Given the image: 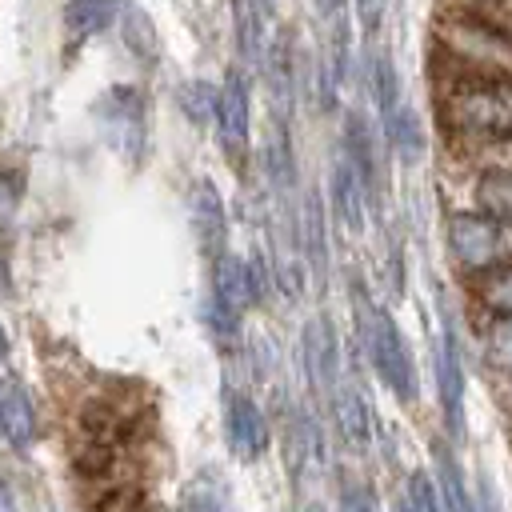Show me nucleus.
Listing matches in <instances>:
<instances>
[{"mask_svg":"<svg viewBox=\"0 0 512 512\" xmlns=\"http://www.w3.org/2000/svg\"><path fill=\"white\" fill-rule=\"evenodd\" d=\"M436 104L444 124L460 136H512V80L460 76Z\"/></svg>","mask_w":512,"mask_h":512,"instance_id":"nucleus-1","label":"nucleus"},{"mask_svg":"<svg viewBox=\"0 0 512 512\" xmlns=\"http://www.w3.org/2000/svg\"><path fill=\"white\" fill-rule=\"evenodd\" d=\"M448 252L468 272H492L512 264V220H492L480 212H452L444 220Z\"/></svg>","mask_w":512,"mask_h":512,"instance_id":"nucleus-2","label":"nucleus"},{"mask_svg":"<svg viewBox=\"0 0 512 512\" xmlns=\"http://www.w3.org/2000/svg\"><path fill=\"white\" fill-rule=\"evenodd\" d=\"M96 128H100V140L124 156V160H140L144 148H148V104H144V92L136 84H112L96 108Z\"/></svg>","mask_w":512,"mask_h":512,"instance_id":"nucleus-3","label":"nucleus"},{"mask_svg":"<svg viewBox=\"0 0 512 512\" xmlns=\"http://www.w3.org/2000/svg\"><path fill=\"white\" fill-rule=\"evenodd\" d=\"M264 296V276H256V268L232 252H224L220 260H212V324L220 340H236L244 312Z\"/></svg>","mask_w":512,"mask_h":512,"instance_id":"nucleus-4","label":"nucleus"},{"mask_svg":"<svg viewBox=\"0 0 512 512\" xmlns=\"http://www.w3.org/2000/svg\"><path fill=\"white\" fill-rule=\"evenodd\" d=\"M364 340H368V356H372V368L380 372V380L400 400H412L416 396V368H412V356H408V344H404L396 320L388 312L372 308L368 328H364Z\"/></svg>","mask_w":512,"mask_h":512,"instance_id":"nucleus-5","label":"nucleus"},{"mask_svg":"<svg viewBox=\"0 0 512 512\" xmlns=\"http://www.w3.org/2000/svg\"><path fill=\"white\" fill-rule=\"evenodd\" d=\"M436 392H440L444 428L452 440H460L464 436V360H460V340L448 312L440 316V340H436Z\"/></svg>","mask_w":512,"mask_h":512,"instance_id":"nucleus-6","label":"nucleus"},{"mask_svg":"<svg viewBox=\"0 0 512 512\" xmlns=\"http://www.w3.org/2000/svg\"><path fill=\"white\" fill-rule=\"evenodd\" d=\"M212 128H216V140L220 148L240 160L248 152V140H252V100H248V84L240 72L224 76V84L216 88V104H212Z\"/></svg>","mask_w":512,"mask_h":512,"instance_id":"nucleus-7","label":"nucleus"},{"mask_svg":"<svg viewBox=\"0 0 512 512\" xmlns=\"http://www.w3.org/2000/svg\"><path fill=\"white\" fill-rule=\"evenodd\" d=\"M224 432H228L232 456L244 460V464H256L268 452V440H272L268 416L244 392H228V400H224Z\"/></svg>","mask_w":512,"mask_h":512,"instance_id":"nucleus-8","label":"nucleus"},{"mask_svg":"<svg viewBox=\"0 0 512 512\" xmlns=\"http://www.w3.org/2000/svg\"><path fill=\"white\" fill-rule=\"evenodd\" d=\"M304 372H308V384L320 388V392H336L340 388V348H336V332H332V320L328 316H312L308 328H304Z\"/></svg>","mask_w":512,"mask_h":512,"instance_id":"nucleus-9","label":"nucleus"},{"mask_svg":"<svg viewBox=\"0 0 512 512\" xmlns=\"http://www.w3.org/2000/svg\"><path fill=\"white\" fill-rule=\"evenodd\" d=\"M192 236L208 260H220L228 248V212L212 180H196L192 188Z\"/></svg>","mask_w":512,"mask_h":512,"instance_id":"nucleus-10","label":"nucleus"},{"mask_svg":"<svg viewBox=\"0 0 512 512\" xmlns=\"http://www.w3.org/2000/svg\"><path fill=\"white\" fill-rule=\"evenodd\" d=\"M120 0H64L60 8V24H64V52H76L80 44H88L92 36H100L116 16H120Z\"/></svg>","mask_w":512,"mask_h":512,"instance_id":"nucleus-11","label":"nucleus"},{"mask_svg":"<svg viewBox=\"0 0 512 512\" xmlns=\"http://www.w3.org/2000/svg\"><path fill=\"white\" fill-rule=\"evenodd\" d=\"M332 204H336V216L348 232H364V208H368V188L356 172V164L348 160V152L340 148L336 156V168H332Z\"/></svg>","mask_w":512,"mask_h":512,"instance_id":"nucleus-12","label":"nucleus"},{"mask_svg":"<svg viewBox=\"0 0 512 512\" xmlns=\"http://www.w3.org/2000/svg\"><path fill=\"white\" fill-rule=\"evenodd\" d=\"M36 404L20 384H4L0 388V436L16 448L28 452L36 444Z\"/></svg>","mask_w":512,"mask_h":512,"instance_id":"nucleus-13","label":"nucleus"},{"mask_svg":"<svg viewBox=\"0 0 512 512\" xmlns=\"http://www.w3.org/2000/svg\"><path fill=\"white\" fill-rule=\"evenodd\" d=\"M332 416H336V428H340L348 448H368V440H372V408H368V400L360 396L356 384H340L332 392Z\"/></svg>","mask_w":512,"mask_h":512,"instance_id":"nucleus-14","label":"nucleus"},{"mask_svg":"<svg viewBox=\"0 0 512 512\" xmlns=\"http://www.w3.org/2000/svg\"><path fill=\"white\" fill-rule=\"evenodd\" d=\"M472 212L492 220H512V172H476Z\"/></svg>","mask_w":512,"mask_h":512,"instance_id":"nucleus-15","label":"nucleus"},{"mask_svg":"<svg viewBox=\"0 0 512 512\" xmlns=\"http://www.w3.org/2000/svg\"><path fill=\"white\" fill-rule=\"evenodd\" d=\"M436 492H440V504L444 512H476V496L468 492L464 484V472L456 464V456L448 448H436Z\"/></svg>","mask_w":512,"mask_h":512,"instance_id":"nucleus-16","label":"nucleus"},{"mask_svg":"<svg viewBox=\"0 0 512 512\" xmlns=\"http://www.w3.org/2000/svg\"><path fill=\"white\" fill-rule=\"evenodd\" d=\"M472 300L496 320V316H512V264L480 272L472 280Z\"/></svg>","mask_w":512,"mask_h":512,"instance_id":"nucleus-17","label":"nucleus"},{"mask_svg":"<svg viewBox=\"0 0 512 512\" xmlns=\"http://www.w3.org/2000/svg\"><path fill=\"white\" fill-rule=\"evenodd\" d=\"M372 96H376V112H380V124H388L396 112H400V84H396V68L388 60V52H380L372 60Z\"/></svg>","mask_w":512,"mask_h":512,"instance_id":"nucleus-18","label":"nucleus"},{"mask_svg":"<svg viewBox=\"0 0 512 512\" xmlns=\"http://www.w3.org/2000/svg\"><path fill=\"white\" fill-rule=\"evenodd\" d=\"M384 136H388V144L400 152V160H416V156H420V148H424L420 120H416V112H412L408 104H400V112L384 124Z\"/></svg>","mask_w":512,"mask_h":512,"instance_id":"nucleus-19","label":"nucleus"},{"mask_svg":"<svg viewBox=\"0 0 512 512\" xmlns=\"http://www.w3.org/2000/svg\"><path fill=\"white\" fill-rule=\"evenodd\" d=\"M124 44H128V52H136L140 64H148L156 56V32L140 8H124Z\"/></svg>","mask_w":512,"mask_h":512,"instance_id":"nucleus-20","label":"nucleus"},{"mask_svg":"<svg viewBox=\"0 0 512 512\" xmlns=\"http://www.w3.org/2000/svg\"><path fill=\"white\" fill-rule=\"evenodd\" d=\"M484 360L500 372H512V316H496L484 332Z\"/></svg>","mask_w":512,"mask_h":512,"instance_id":"nucleus-21","label":"nucleus"},{"mask_svg":"<svg viewBox=\"0 0 512 512\" xmlns=\"http://www.w3.org/2000/svg\"><path fill=\"white\" fill-rule=\"evenodd\" d=\"M400 508L404 512H444L440 492H436V484L424 472H408L404 492H400Z\"/></svg>","mask_w":512,"mask_h":512,"instance_id":"nucleus-22","label":"nucleus"},{"mask_svg":"<svg viewBox=\"0 0 512 512\" xmlns=\"http://www.w3.org/2000/svg\"><path fill=\"white\" fill-rule=\"evenodd\" d=\"M472 16L484 20L492 32H500V36L512 44V0H476Z\"/></svg>","mask_w":512,"mask_h":512,"instance_id":"nucleus-23","label":"nucleus"},{"mask_svg":"<svg viewBox=\"0 0 512 512\" xmlns=\"http://www.w3.org/2000/svg\"><path fill=\"white\" fill-rule=\"evenodd\" d=\"M212 104H216V88L212 84H204V80L184 84V108H188V116H196V124L212 120Z\"/></svg>","mask_w":512,"mask_h":512,"instance_id":"nucleus-24","label":"nucleus"},{"mask_svg":"<svg viewBox=\"0 0 512 512\" xmlns=\"http://www.w3.org/2000/svg\"><path fill=\"white\" fill-rule=\"evenodd\" d=\"M20 196H24V184H20V176L0 168V220H8V216L20 208Z\"/></svg>","mask_w":512,"mask_h":512,"instance_id":"nucleus-25","label":"nucleus"},{"mask_svg":"<svg viewBox=\"0 0 512 512\" xmlns=\"http://www.w3.org/2000/svg\"><path fill=\"white\" fill-rule=\"evenodd\" d=\"M316 12L332 24V36H336V48L344 52V0H312Z\"/></svg>","mask_w":512,"mask_h":512,"instance_id":"nucleus-26","label":"nucleus"},{"mask_svg":"<svg viewBox=\"0 0 512 512\" xmlns=\"http://www.w3.org/2000/svg\"><path fill=\"white\" fill-rule=\"evenodd\" d=\"M384 4H388V0H352V8H356V16H360V24H364L368 36L380 28V20H384Z\"/></svg>","mask_w":512,"mask_h":512,"instance_id":"nucleus-27","label":"nucleus"},{"mask_svg":"<svg viewBox=\"0 0 512 512\" xmlns=\"http://www.w3.org/2000/svg\"><path fill=\"white\" fill-rule=\"evenodd\" d=\"M180 512H220V496H212L204 484H196V488H188Z\"/></svg>","mask_w":512,"mask_h":512,"instance_id":"nucleus-28","label":"nucleus"},{"mask_svg":"<svg viewBox=\"0 0 512 512\" xmlns=\"http://www.w3.org/2000/svg\"><path fill=\"white\" fill-rule=\"evenodd\" d=\"M340 512H376V500L368 488H344L340 496Z\"/></svg>","mask_w":512,"mask_h":512,"instance_id":"nucleus-29","label":"nucleus"},{"mask_svg":"<svg viewBox=\"0 0 512 512\" xmlns=\"http://www.w3.org/2000/svg\"><path fill=\"white\" fill-rule=\"evenodd\" d=\"M0 512H20V492L12 488L8 476H0Z\"/></svg>","mask_w":512,"mask_h":512,"instance_id":"nucleus-30","label":"nucleus"},{"mask_svg":"<svg viewBox=\"0 0 512 512\" xmlns=\"http://www.w3.org/2000/svg\"><path fill=\"white\" fill-rule=\"evenodd\" d=\"M8 348H12V344H8V328H4V324H0V364H4V360H8Z\"/></svg>","mask_w":512,"mask_h":512,"instance_id":"nucleus-31","label":"nucleus"},{"mask_svg":"<svg viewBox=\"0 0 512 512\" xmlns=\"http://www.w3.org/2000/svg\"><path fill=\"white\" fill-rule=\"evenodd\" d=\"M304 512H328V508H324V504H308Z\"/></svg>","mask_w":512,"mask_h":512,"instance_id":"nucleus-32","label":"nucleus"},{"mask_svg":"<svg viewBox=\"0 0 512 512\" xmlns=\"http://www.w3.org/2000/svg\"><path fill=\"white\" fill-rule=\"evenodd\" d=\"M4 276H8V272H4V260H0V288H4Z\"/></svg>","mask_w":512,"mask_h":512,"instance_id":"nucleus-33","label":"nucleus"}]
</instances>
